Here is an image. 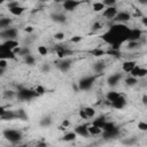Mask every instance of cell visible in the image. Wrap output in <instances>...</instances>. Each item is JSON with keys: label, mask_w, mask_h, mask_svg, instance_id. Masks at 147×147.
<instances>
[{"label": "cell", "mask_w": 147, "mask_h": 147, "mask_svg": "<svg viewBox=\"0 0 147 147\" xmlns=\"http://www.w3.org/2000/svg\"><path fill=\"white\" fill-rule=\"evenodd\" d=\"M15 95H16V93H15L14 91H11V90H7V91L3 92V96H5L6 99H11V98L15 96Z\"/></svg>", "instance_id": "cell-36"}, {"label": "cell", "mask_w": 147, "mask_h": 147, "mask_svg": "<svg viewBox=\"0 0 147 147\" xmlns=\"http://www.w3.org/2000/svg\"><path fill=\"white\" fill-rule=\"evenodd\" d=\"M147 75V69H145V68H141V67H139V65H136L133 69H132V71L130 72V76H132V77H134V78H142V77H145Z\"/></svg>", "instance_id": "cell-9"}, {"label": "cell", "mask_w": 147, "mask_h": 147, "mask_svg": "<svg viewBox=\"0 0 147 147\" xmlns=\"http://www.w3.org/2000/svg\"><path fill=\"white\" fill-rule=\"evenodd\" d=\"M117 126L115 125V123L114 122H106L105 123V125L102 126V131H111V130H114V129H116Z\"/></svg>", "instance_id": "cell-32"}, {"label": "cell", "mask_w": 147, "mask_h": 147, "mask_svg": "<svg viewBox=\"0 0 147 147\" xmlns=\"http://www.w3.org/2000/svg\"><path fill=\"white\" fill-rule=\"evenodd\" d=\"M24 31H25V32H28V33H30V32H32V31H33V28H32V26H26V28L24 29Z\"/></svg>", "instance_id": "cell-55"}, {"label": "cell", "mask_w": 147, "mask_h": 147, "mask_svg": "<svg viewBox=\"0 0 147 147\" xmlns=\"http://www.w3.org/2000/svg\"><path fill=\"white\" fill-rule=\"evenodd\" d=\"M107 53H108L109 55L115 56V57H119V56H121V52H119V51H113V49H109Z\"/></svg>", "instance_id": "cell-43"}, {"label": "cell", "mask_w": 147, "mask_h": 147, "mask_svg": "<svg viewBox=\"0 0 147 147\" xmlns=\"http://www.w3.org/2000/svg\"><path fill=\"white\" fill-rule=\"evenodd\" d=\"M142 103H144V105L147 103V95H144V96H142Z\"/></svg>", "instance_id": "cell-56"}, {"label": "cell", "mask_w": 147, "mask_h": 147, "mask_svg": "<svg viewBox=\"0 0 147 147\" xmlns=\"http://www.w3.org/2000/svg\"><path fill=\"white\" fill-rule=\"evenodd\" d=\"M129 32H130V29L125 24L116 23V24L111 25L110 29L101 36V38L105 42L109 44L110 46H113V45L121 46L123 42H125L127 40Z\"/></svg>", "instance_id": "cell-1"}, {"label": "cell", "mask_w": 147, "mask_h": 147, "mask_svg": "<svg viewBox=\"0 0 147 147\" xmlns=\"http://www.w3.org/2000/svg\"><path fill=\"white\" fill-rule=\"evenodd\" d=\"M37 147H47V144L44 141H39V142H37Z\"/></svg>", "instance_id": "cell-53"}, {"label": "cell", "mask_w": 147, "mask_h": 147, "mask_svg": "<svg viewBox=\"0 0 147 147\" xmlns=\"http://www.w3.org/2000/svg\"><path fill=\"white\" fill-rule=\"evenodd\" d=\"M2 136L6 140H8L11 144H17L22 139V132L18 130H13V129H6L2 132Z\"/></svg>", "instance_id": "cell-2"}, {"label": "cell", "mask_w": 147, "mask_h": 147, "mask_svg": "<svg viewBox=\"0 0 147 147\" xmlns=\"http://www.w3.org/2000/svg\"><path fill=\"white\" fill-rule=\"evenodd\" d=\"M11 24V20L9 17H0V29H8V26Z\"/></svg>", "instance_id": "cell-27"}, {"label": "cell", "mask_w": 147, "mask_h": 147, "mask_svg": "<svg viewBox=\"0 0 147 147\" xmlns=\"http://www.w3.org/2000/svg\"><path fill=\"white\" fill-rule=\"evenodd\" d=\"M72 88H74L76 92H77V91H79V88H78V86H77V85H72Z\"/></svg>", "instance_id": "cell-58"}, {"label": "cell", "mask_w": 147, "mask_h": 147, "mask_svg": "<svg viewBox=\"0 0 147 147\" xmlns=\"http://www.w3.org/2000/svg\"><path fill=\"white\" fill-rule=\"evenodd\" d=\"M54 38H55L56 40H62V39L64 38V33H63V32H56V33L54 34Z\"/></svg>", "instance_id": "cell-45"}, {"label": "cell", "mask_w": 147, "mask_h": 147, "mask_svg": "<svg viewBox=\"0 0 147 147\" xmlns=\"http://www.w3.org/2000/svg\"><path fill=\"white\" fill-rule=\"evenodd\" d=\"M8 67V63H7V60H0V68L6 70V68Z\"/></svg>", "instance_id": "cell-47"}, {"label": "cell", "mask_w": 147, "mask_h": 147, "mask_svg": "<svg viewBox=\"0 0 147 147\" xmlns=\"http://www.w3.org/2000/svg\"><path fill=\"white\" fill-rule=\"evenodd\" d=\"M24 59H25V63H26V64H29V65H33V64H34V61H36V60H34V57H33L31 54L28 55V56H25Z\"/></svg>", "instance_id": "cell-38"}, {"label": "cell", "mask_w": 147, "mask_h": 147, "mask_svg": "<svg viewBox=\"0 0 147 147\" xmlns=\"http://www.w3.org/2000/svg\"><path fill=\"white\" fill-rule=\"evenodd\" d=\"M16 115H17V118H21V119H23V121H25V119L28 118V116H26V114H25V111H24L23 109H20V110L16 113Z\"/></svg>", "instance_id": "cell-39"}, {"label": "cell", "mask_w": 147, "mask_h": 147, "mask_svg": "<svg viewBox=\"0 0 147 147\" xmlns=\"http://www.w3.org/2000/svg\"><path fill=\"white\" fill-rule=\"evenodd\" d=\"M87 131H88V134L90 136H99L102 133V130L95 125H87Z\"/></svg>", "instance_id": "cell-23"}, {"label": "cell", "mask_w": 147, "mask_h": 147, "mask_svg": "<svg viewBox=\"0 0 147 147\" xmlns=\"http://www.w3.org/2000/svg\"><path fill=\"white\" fill-rule=\"evenodd\" d=\"M41 70H42L44 72H48V71L51 70V67H49L48 64H44V65L41 67Z\"/></svg>", "instance_id": "cell-50"}, {"label": "cell", "mask_w": 147, "mask_h": 147, "mask_svg": "<svg viewBox=\"0 0 147 147\" xmlns=\"http://www.w3.org/2000/svg\"><path fill=\"white\" fill-rule=\"evenodd\" d=\"M24 11H25V8L22 7V6H17V7H15V8L9 9V13H10L11 15H14V16H21Z\"/></svg>", "instance_id": "cell-25"}, {"label": "cell", "mask_w": 147, "mask_h": 147, "mask_svg": "<svg viewBox=\"0 0 147 147\" xmlns=\"http://www.w3.org/2000/svg\"><path fill=\"white\" fill-rule=\"evenodd\" d=\"M17 6H20V3H18L17 1H10V2L8 3V9L15 8V7H17Z\"/></svg>", "instance_id": "cell-46"}, {"label": "cell", "mask_w": 147, "mask_h": 147, "mask_svg": "<svg viewBox=\"0 0 147 147\" xmlns=\"http://www.w3.org/2000/svg\"><path fill=\"white\" fill-rule=\"evenodd\" d=\"M134 142H136V139H134V138L127 139V140H124V141H123V144H125V145H132V144H134Z\"/></svg>", "instance_id": "cell-49"}, {"label": "cell", "mask_w": 147, "mask_h": 147, "mask_svg": "<svg viewBox=\"0 0 147 147\" xmlns=\"http://www.w3.org/2000/svg\"><path fill=\"white\" fill-rule=\"evenodd\" d=\"M138 129L140 131H147V123L145 122H139L138 123Z\"/></svg>", "instance_id": "cell-42"}, {"label": "cell", "mask_w": 147, "mask_h": 147, "mask_svg": "<svg viewBox=\"0 0 147 147\" xmlns=\"http://www.w3.org/2000/svg\"><path fill=\"white\" fill-rule=\"evenodd\" d=\"M18 147H28L26 145H22V146H18Z\"/></svg>", "instance_id": "cell-60"}, {"label": "cell", "mask_w": 147, "mask_h": 147, "mask_svg": "<svg viewBox=\"0 0 147 147\" xmlns=\"http://www.w3.org/2000/svg\"><path fill=\"white\" fill-rule=\"evenodd\" d=\"M106 122H107L106 117H105L103 115H101V116L96 117L95 119H93V122H92V125H95V126H98V127H100V129L102 130V126L105 125V123H106Z\"/></svg>", "instance_id": "cell-22"}, {"label": "cell", "mask_w": 147, "mask_h": 147, "mask_svg": "<svg viewBox=\"0 0 147 147\" xmlns=\"http://www.w3.org/2000/svg\"><path fill=\"white\" fill-rule=\"evenodd\" d=\"M2 46H3L5 48L9 49V51H14V49L17 48L20 45H18L17 40H15V39H9V40H5V41L2 42Z\"/></svg>", "instance_id": "cell-16"}, {"label": "cell", "mask_w": 147, "mask_h": 147, "mask_svg": "<svg viewBox=\"0 0 147 147\" xmlns=\"http://www.w3.org/2000/svg\"><path fill=\"white\" fill-rule=\"evenodd\" d=\"M137 83H138V79L132 77V76H129L125 78V84L127 86H134V85H137Z\"/></svg>", "instance_id": "cell-33"}, {"label": "cell", "mask_w": 147, "mask_h": 147, "mask_svg": "<svg viewBox=\"0 0 147 147\" xmlns=\"http://www.w3.org/2000/svg\"><path fill=\"white\" fill-rule=\"evenodd\" d=\"M82 109L84 110V113H85V115H86L87 118H92V117H94V115H95V110H94L92 107H85V108H82Z\"/></svg>", "instance_id": "cell-31"}, {"label": "cell", "mask_w": 147, "mask_h": 147, "mask_svg": "<svg viewBox=\"0 0 147 147\" xmlns=\"http://www.w3.org/2000/svg\"><path fill=\"white\" fill-rule=\"evenodd\" d=\"M52 117L51 116H45V117H42L41 119H40V122H39V124H40V126H44V127H46V126H49L51 124H52Z\"/></svg>", "instance_id": "cell-29"}, {"label": "cell", "mask_w": 147, "mask_h": 147, "mask_svg": "<svg viewBox=\"0 0 147 147\" xmlns=\"http://www.w3.org/2000/svg\"><path fill=\"white\" fill-rule=\"evenodd\" d=\"M105 68H106V64H105V62H102V61L96 62V63H94V65H93V69H94L95 72H102V71L105 70Z\"/></svg>", "instance_id": "cell-30"}, {"label": "cell", "mask_w": 147, "mask_h": 147, "mask_svg": "<svg viewBox=\"0 0 147 147\" xmlns=\"http://www.w3.org/2000/svg\"><path fill=\"white\" fill-rule=\"evenodd\" d=\"M119 95H121L119 92H117V91H110V92H108V93L106 94V99H107V101L110 103V102L115 101L117 98H119Z\"/></svg>", "instance_id": "cell-24"}, {"label": "cell", "mask_w": 147, "mask_h": 147, "mask_svg": "<svg viewBox=\"0 0 147 147\" xmlns=\"http://www.w3.org/2000/svg\"><path fill=\"white\" fill-rule=\"evenodd\" d=\"M36 93L38 94V95H42L45 92H46V90H45V87L44 86H41V85H38L37 87H36Z\"/></svg>", "instance_id": "cell-41"}, {"label": "cell", "mask_w": 147, "mask_h": 147, "mask_svg": "<svg viewBox=\"0 0 147 147\" xmlns=\"http://www.w3.org/2000/svg\"><path fill=\"white\" fill-rule=\"evenodd\" d=\"M37 51H38V53H39V55H46L47 53H48V49L46 48V46H38V48H37Z\"/></svg>", "instance_id": "cell-37"}, {"label": "cell", "mask_w": 147, "mask_h": 147, "mask_svg": "<svg viewBox=\"0 0 147 147\" xmlns=\"http://www.w3.org/2000/svg\"><path fill=\"white\" fill-rule=\"evenodd\" d=\"M136 65H137L136 61H125V62H123V64H122V69H123L124 72L130 74V72L132 71V69H133Z\"/></svg>", "instance_id": "cell-17"}, {"label": "cell", "mask_w": 147, "mask_h": 147, "mask_svg": "<svg viewBox=\"0 0 147 147\" xmlns=\"http://www.w3.org/2000/svg\"><path fill=\"white\" fill-rule=\"evenodd\" d=\"M94 80H95V77L94 76H86V77H83L77 83V86H78V88L80 91H87V90H90L93 86Z\"/></svg>", "instance_id": "cell-4"}, {"label": "cell", "mask_w": 147, "mask_h": 147, "mask_svg": "<svg viewBox=\"0 0 147 147\" xmlns=\"http://www.w3.org/2000/svg\"><path fill=\"white\" fill-rule=\"evenodd\" d=\"M142 37V31L140 29H130L126 41H139Z\"/></svg>", "instance_id": "cell-6"}, {"label": "cell", "mask_w": 147, "mask_h": 147, "mask_svg": "<svg viewBox=\"0 0 147 147\" xmlns=\"http://www.w3.org/2000/svg\"><path fill=\"white\" fill-rule=\"evenodd\" d=\"M71 63L72 61L69 60V59H62L60 60L59 62H56V67L59 70H61L62 72H67L70 68H71Z\"/></svg>", "instance_id": "cell-8"}, {"label": "cell", "mask_w": 147, "mask_h": 147, "mask_svg": "<svg viewBox=\"0 0 147 147\" xmlns=\"http://www.w3.org/2000/svg\"><path fill=\"white\" fill-rule=\"evenodd\" d=\"M101 134H102L103 139H114L119 134V129L116 127V129H114L111 131H102Z\"/></svg>", "instance_id": "cell-15"}, {"label": "cell", "mask_w": 147, "mask_h": 147, "mask_svg": "<svg viewBox=\"0 0 147 147\" xmlns=\"http://www.w3.org/2000/svg\"><path fill=\"white\" fill-rule=\"evenodd\" d=\"M76 137H77V134H76L74 131H71V132H67V133L62 137V140L65 141V142H70V141H74V140L76 139Z\"/></svg>", "instance_id": "cell-26"}, {"label": "cell", "mask_w": 147, "mask_h": 147, "mask_svg": "<svg viewBox=\"0 0 147 147\" xmlns=\"http://www.w3.org/2000/svg\"><path fill=\"white\" fill-rule=\"evenodd\" d=\"M139 47H140L139 41H127V46H126L127 49H136V48H139Z\"/></svg>", "instance_id": "cell-34"}, {"label": "cell", "mask_w": 147, "mask_h": 147, "mask_svg": "<svg viewBox=\"0 0 147 147\" xmlns=\"http://www.w3.org/2000/svg\"><path fill=\"white\" fill-rule=\"evenodd\" d=\"M51 17H52V20H53L54 22H56V23H64V22L67 21L65 15L62 14V13H55V14H52Z\"/></svg>", "instance_id": "cell-21"}, {"label": "cell", "mask_w": 147, "mask_h": 147, "mask_svg": "<svg viewBox=\"0 0 147 147\" xmlns=\"http://www.w3.org/2000/svg\"><path fill=\"white\" fill-rule=\"evenodd\" d=\"M14 118H17V115H16V113L13 111V110H6V111L3 113V115L0 117L1 121H11V119H14Z\"/></svg>", "instance_id": "cell-20"}, {"label": "cell", "mask_w": 147, "mask_h": 147, "mask_svg": "<svg viewBox=\"0 0 147 147\" xmlns=\"http://www.w3.org/2000/svg\"><path fill=\"white\" fill-rule=\"evenodd\" d=\"M56 53H57L59 59L62 60V59H65L68 55H70V54H71V51L67 49L65 47H57V48H56Z\"/></svg>", "instance_id": "cell-18"}, {"label": "cell", "mask_w": 147, "mask_h": 147, "mask_svg": "<svg viewBox=\"0 0 147 147\" xmlns=\"http://www.w3.org/2000/svg\"><path fill=\"white\" fill-rule=\"evenodd\" d=\"M2 2H3V1H2V0H0V5H1V3H2Z\"/></svg>", "instance_id": "cell-61"}, {"label": "cell", "mask_w": 147, "mask_h": 147, "mask_svg": "<svg viewBox=\"0 0 147 147\" xmlns=\"http://www.w3.org/2000/svg\"><path fill=\"white\" fill-rule=\"evenodd\" d=\"M16 57V55L14 54L13 51H9L7 48H5L2 46V44H0V60H14Z\"/></svg>", "instance_id": "cell-7"}, {"label": "cell", "mask_w": 147, "mask_h": 147, "mask_svg": "<svg viewBox=\"0 0 147 147\" xmlns=\"http://www.w3.org/2000/svg\"><path fill=\"white\" fill-rule=\"evenodd\" d=\"M7 109H6V107H3V106H0V117L3 115V113L6 111Z\"/></svg>", "instance_id": "cell-54"}, {"label": "cell", "mask_w": 147, "mask_h": 147, "mask_svg": "<svg viewBox=\"0 0 147 147\" xmlns=\"http://www.w3.org/2000/svg\"><path fill=\"white\" fill-rule=\"evenodd\" d=\"M69 125H70V122H69L68 119H64V121L62 122V125H61V126H62L63 129H65V127H68Z\"/></svg>", "instance_id": "cell-51"}, {"label": "cell", "mask_w": 147, "mask_h": 147, "mask_svg": "<svg viewBox=\"0 0 147 147\" xmlns=\"http://www.w3.org/2000/svg\"><path fill=\"white\" fill-rule=\"evenodd\" d=\"M102 3H103V6L107 8V7H114L115 6V3H116V1L115 0H103V1H101Z\"/></svg>", "instance_id": "cell-40"}, {"label": "cell", "mask_w": 147, "mask_h": 147, "mask_svg": "<svg viewBox=\"0 0 147 147\" xmlns=\"http://www.w3.org/2000/svg\"><path fill=\"white\" fill-rule=\"evenodd\" d=\"M17 36V30L15 28H8V29H5L0 32V37L6 39V40H9V39H15Z\"/></svg>", "instance_id": "cell-5"}, {"label": "cell", "mask_w": 147, "mask_h": 147, "mask_svg": "<svg viewBox=\"0 0 147 147\" xmlns=\"http://www.w3.org/2000/svg\"><path fill=\"white\" fill-rule=\"evenodd\" d=\"M16 96L22 100V101H30L33 98L38 96V94L36 93L34 90H30V88H20L16 93Z\"/></svg>", "instance_id": "cell-3"}, {"label": "cell", "mask_w": 147, "mask_h": 147, "mask_svg": "<svg viewBox=\"0 0 147 147\" xmlns=\"http://www.w3.org/2000/svg\"><path fill=\"white\" fill-rule=\"evenodd\" d=\"M106 7L103 6V3L101 2V1H96V2H93L92 3V9H93V11H95V13H98V11H103V9H105Z\"/></svg>", "instance_id": "cell-28"}, {"label": "cell", "mask_w": 147, "mask_h": 147, "mask_svg": "<svg viewBox=\"0 0 147 147\" xmlns=\"http://www.w3.org/2000/svg\"><path fill=\"white\" fill-rule=\"evenodd\" d=\"M101 28H102V24H101L100 22H95V23H93V25H92V30H94V31L100 30Z\"/></svg>", "instance_id": "cell-44"}, {"label": "cell", "mask_w": 147, "mask_h": 147, "mask_svg": "<svg viewBox=\"0 0 147 147\" xmlns=\"http://www.w3.org/2000/svg\"><path fill=\"white\" fill-rule=\"evenodd\" d=\"M121 78H122V75L121 74H114V75H110L109 77H108V84L110 85V86H115V85H117V83L121 80Z\"/></svg>", "instance_id": "cell-19"}, {"label": "cell", "mask_w": 147, "mask_h": 147, "mask_svg": "<svg viewBox=\"0 0 147 147\" xmlns=\"http://www.w3.org/2000/svg\"><path fill=\"white\" fill-rule=\"evenodd\" d=\"M82 39H83V37H80V36H75V37L71 38V41H72V42H79V41H82Z\"/></svg>", "instance_id": "cell-48"}, {"label": "cell", "mask_w": 147, "mask_h": 147, "mask_svg": "<svg viewBox=\"0 0 147 147\" xmlns=\"http://www.w3.org/2000/svg\"><path fill=\"white\" fill-rule=\"evenodd\" d=\"M131 20V14L127 11H118L115 16V21L119 24H124L125 22H129Z\"/></svg>", "instance_id": "cell-10"}, {"label": "cell", "mask_w": 147, "mask_h": 147, "mask_svg": "<svg viewBox=\"0 0 147 147\" xmlns=\"http://www.w3.org/2000/svg\"><path fill=\"white\" fill-rule=\"evenodd\" d=\"M126 103H127L126 99L121 94L119 98H117L115 101L110 102V106H111L113 108H115V109H123V108L126 106Z\"/></svg>", "instance_id": "cell-12"}, {"label": "cell", "mask_w": 147, "mask_h": 147, "mask_svg": "<svg viewBox=\"0 0 147 147\" xmlns=\"http://www.w3.org/2000/svg\"><path fill=\"white\" fill-rule=\"evenodd\" d=\"M106 52L103 51V49H101V48H94V49H92L91 51V54L93 55V56H101V55H103Z\"/></svg>", "instance_id": "cell-35"}, {"label": "cell", "mask_w": 147, "mask_h": 147, "mask_svg": "<svg viewBox=\"0 0 147 147\" xmlns=\"http://www.w3.org/2000/svg\"><path fill=\"white\" fill-rule=\"evenodd\" d=\"M117 8L114 6V7H107L103 9L102 11V16L106 17V18H115V16L117 15Z\"/></svg>", "instance_id": "cell-13"}, {"label": "cell", "mask_w": 147, "mask_h": 147, "mask_svg": "<svg viewBox=\"0 0 147 147\" xmlns=\"http://www.w3.org/2000/svg\"><path fill=\"white\" fill-rule=\"evenodd\" d=\"M79 116H80L83 119H87V117H86V115H85V113H84V110H83V109H80V110H79Z\"/></svg>", "instance_id": "cell-52"}, {"label": "cell", "mask_w": 147, "mask_h": 147, "mask_svg": "<svg viewBox=\"0 0 147 147\" xmlns=\"http://www.w3.org/2000/svg\"><path fill=\"white\" fill-rule=\"evenodd\" d=\"M74 132H75L77 136H80V137H84V138H86V137L90 136V134H88V131H87V125H86V124L76 126V129H75Z\"/></svg>", "instance_id": "cell-14"}, {"label": "cell", "mask_w": 147, "mask_h": 147, "mask_svg": "<svg viewBox=\"0 0 147 147\" xmlns=\"http://www.w3.org/2000/svg\"><path fill=\"white\" fill-rule=\"evenodd\" d=\"M79 5H80V1H77V0H65V1L62 3V7H63L64 10H67V11H72V10H75Z\"/></svg>", "instance_id": "cell-11"}, {"label": "cell", "mask_w": 147, "mask_h": 147, "mask_svg": "<svg viewBox=\"0 0 147 147\" xmlns=\"http://www.w3.org/2000/svg\"><path fill=\"white\" fill-rule=\"evenodd\" d=\"M3 74H5V70L0 68V77H1V76H3Z\"/></svg>", "instance_id": "cell-59"}, {"label": "cell", "mask_w": 147, "mask_h": 147, "mask_svg": "<svg viewBox=\"0 0 147 147\" xmlns=\"http://www.w3.org/2000/svg\"><path fill=\"white\" fill-rule=\"evenodd\" d=\"M142 24H144L145 26L147 25V18H146V17H142Z\"/></svg>", "instance_id": "cell-57"}]
</instances>
